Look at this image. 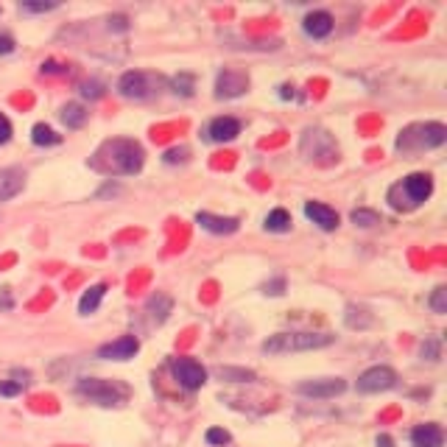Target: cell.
Returning <instances> with one entry per match:
<instances>
[{
	"label": "cell",
	"mask_w": 447,
	"mask_h": 447,
	"mask_svg": "<svg viewBox=\"0 0 447 447\" xmlns=\"http://www.w3.org/2000/svg\"><path fill=\"white\" fill-rule=\"evenodd\" d=\"M79 90H82V95H84V98H93V101L104 95V84H101V82H84Z\"/></svg>",
	"instance_id": "cell-27"
},
{
	"label": "cell",
	"mask_w": 447,
	"mask_h": 447,
	"mask_svg": "<svg viewBox=\"0 0 447 447\" xmlns=\"http://www.w3.org/2000/svg\"><path fill=\"white\" fill-rule=\"evenodd\" d=\"M349 218H352L355 227H363V230H366V227H375V224H381V215H378L375 210H363V207H361V210H352Z\"/></svg>",
	"instance_id": "cell-23"
},
{
	"label": "cell",
	"mask_w": 447,
	"mask_h": 447,
	"mask_svg": "<svg viewBox=\"0 0 447 447\" xmlns=\"http://www.w3.org/2000/svg\"><path fill=\"white\" fill-rule=\"evenodd\" d=\"M104 293H107V285H93V288H87V291L82 293V300H79V313L90 316L93 311H98V305H101V300H104Z\"/></svg>",
	"instance_id": "cell-18"
},
{
	"label": "cell",
	"mask_w": 447,
	"mask_h": 447,
	"mask_svg": "<svg viewBox=\"0 0 447 447\" xmlns=\"http://www.w3.org/2000/svg\"><path fill=\"white\" fill-rule=\"evenodd\" d=\"M207 441L210 444H230V433L224 428H210L207 430Z\"/></svg>",
	"instance_id": "cell-28"
},
{
	"label": "cell",
	"mask_w": 447,
	"mask_h": 447,
	"mask_svg": "<svg viewBox=\"0 0 447 447\" xmlns=\"http://www.w3.org/2000/svg\"><path fill=\"white\" fill-rule=\"evenodd\" d=\"M344 389H347V383H344L341 378H319V381H305V383L300 386V394L325 400V397H336V394H341Z\"/></svg>",
	"instance_id": "cell-11"
},
{
	"label": "cell",
	"mask_w": 447,
	"mask_h": 447,
	"mask_svg": "<svg viewBox=\"0 0 447 447\" xmlns=\"http://www.w3.org/2000/svg\"><path fill=\"white\" fill-rule=\"evenodd\" d=\"M430 193H433V179L428 174H411L389 190V201L394 210H414L422 201H428Z\"/></svg>",
	"instance_id": "cell-3"
},
{
	"label": "cell",
	"mask_w": 447,
	"mask_h": 447,
	"mask_svg": "<svg viewBox=\"0 0 447 447\" xmlns=\"http://www.w3.org/2000/svg\"><path fill=\"white\" fill-rule=\"evenodd\" d=\"M12 140V123H9V118L0 112V145L3 143H9Z\"/></svg>",
	"instance_id": "cell-30"
},
{
	"label": "cell",
	"mask_w": 447,
	"mask_h": 447,
	"mask_svg": "<svg viewBox=\"0 0 447 447\" xmlns=\"http://www.w3.org/2000/svg\"><path fill=\"white\" fill-rule=\"evenodd\" d=\"M422 355H428L430 361H436V358H439V344H436V341L430 338L428 344H422Z\"/></svg>",
	"instance_id": "cell-33"
},
{
	"label": "cell",
	"mask_w": 447,
	"mask_h": 447,
	"mask_svg": "<svg viewBox=\"0 0 447 447\" xmlns=\"http://www.w3.org/2000/svg\"><path fill=\"white\" fill-rule=\"evenodd\" d=\"M59 118H62V123H64L67 129H82L84 120H87V112H84L82 104H64L62 112H59Z\"/></svg>",
	"instance_id": "cell-19"
},
{
	"label": "cell",
	"mask_w": 447,
	"mask_h": 447,
	"mask_svg": "<svg viewBox=\"0 0 447 447\" xmlns=\"http://www.w3.org/2000/svg\"><path fill=\"white\" fill-rule=\"evenodd\" d=\"M20 392H23V383H12V381L0 383V394H3V397H17Z\"/></svg>",
	"instance_id": "cell-31"
},
{
	"label": "cell",
	"mask_w": 447,
	"mask_h": 447,
	"mask_svg": "<svg viewBox=\"0 0 447 447\" xmlns=\"http://www.w3.org/2000/svg\"><path fill=\"white\" fill-rule=\"evenodd\" d=\"M221 378H235L238 383H249L255 381V372H246V369H218Z\"/></svg>",
	"instance_id": "cell-26"
},
{
	"label": "cell",
	"mask_w": 447,
	"mask_h": 447,
	"mask_svg": "<svg viewBox=\"0 0 447 447\" xmlns=\"http://www.w3.org/2000/svg\"><path fill=\"white\" fill-rule=\"evenodd\" d=\"M280 90H282V93H280L282 98H291V95H293V90H291V87H280Z\"/></svg>",
	"instance_id": "cell-39"
},
{
	"label": "cell",
	"mask_w": 447,
	"mask_h": 447,
	"mask_svg": "<svg viewBox=\"0 0 447 447\" xmlns=\"http://www.w3.org/2000/svg\"><path fill=\"white\" fill-rule=\"evenodd\" d=\"M430 308H433V313H447V288H444V285H439V288L433 291V296H430Z\"/></svg>",
	"instance_id": "cell-25"
},
{
	"label": "cell",
	"mask_w": 447,
	"mask_h": 447,
	"mask_svg": "<svg viewBox=\"0 0 447 447\" xmlns=\"http://www.w3.org/2000/svg\"><path fill=\"white\" fill-rule=\"evenodd\" d=\"M171 372H174L176 383H179L182 389H188V392L201 389L204 381H207V369H204L201 363H196L193 358H174V361H171Z\"/></svg>",
	"instance_id": "cell-6"
},
{
	"label": "cell",
	"mask_w": 447,
	"mask_h": 447,
	"mask_svg": "<svg viewBox=\"0 0 447 447\" xmlns=\"http://www.w3.org/2000/svg\"><path fill=\"white\" fill-rule=\"evenodd\" d=\"M171 87L176 95H193V76L190 73H179V76L171 79Z\"/></svg>",
	"instance_id": "cell-24"
},
{
	"label": "cell",
	"mask_w": 447,
	"mask_h": 447,
	"mask_svg": "<svg viewBox=\"0 0 447 447\" xmlns=\"http://www.w3.org/2000/svg\"><path fill=\"white\" fill-rule=\"evenodd\" d=\"M31 140L37 143V145H56L62 137L51 129V126H45V123H37L34 129H31Z\"/></svg>",
	"instance_id": "cell-22"
},
{
	"label": "cell",
	"mask_w": 447,
	"mask_h": 447,
	"mask_svg": "<svg viewBox=\"0 0 447 447\" xmlns=\"http://www.w3.org/2000/svg\"><path fill=\"white\" fill-rule=\"evenodd\" d=\"M241 134V123L230 115H224V118H215L210 126H207V140L212 143H230Z\"/></svg>",
	"instance_id": "cell-14"
},
{
	"label": "cell",
	"mask_w": 447,
	"mask_h": 447,
	"mask_svg": "<svg viewBox=\"0 0 447 447\" xmlns=\"http://www.w3.org/2000/svg\"><path fill=\"white\" fill-rule=\"evenodd\" d=\"M143 145L134 140H107L93 157V168L112 176H131L143 168Z\"/></svg>",
	"instance_id": "cell-1"
},
{
	"label": "cell",
	"mask_w": 447,
	"mask_h": 447,
	"mask_svg": "<svg viewBox=\"0 0 447 447\" xmlns=\"http://www.w3.org/2000/svg\"><path fill=\"white\" fill-rule=\"evenodd\" d=\"M118 90H120L123 98H137V101L152 95V84H148V76H145V73H140V70L123 73L120 82H118Z\"/></svg>",
	"instance_id": "cell-9"
},
{
	"label": "cell",
	"mask_w": 447,
	"mask_h": 447,
	"mask_svg": "<svg viewBox=\"0 0 447 447\" xmlns=\"http://www.w3.org/2000/svg\"><path fill=\"white\" fill-rule=\"evenodd\" d=\"M282 288H285V280L280 277V280H274V282H266V288H263V291H266V293H274V296H277V293H282Z\"/></svg>",
	"instance_id": "cell-35"
},
{
	"label": "cell",
	"mask_w": 447,
	"mask_h": 447,
	"mask_svg": "<svg viewBox=\"0 0 447 447\" xmlns=\"http://www.w3.org/2000/svg\"><path fill=\"white\" fill-rule=\"evenodd\" d=\"M333 341H336V336H330V333H277L268 341H263V352H268V355L305 352V349L330 347Z\"/></svg>",
	"instance_id": "cell-2"
},
{
	"label": "cell",
	"mask_w": 447,
	"mask_h": 447,
	"mask_svg": "<svg viewBox=\"0 0 447 447\" xmlns=\"http://www.w3.org/2000/svg\"><path fill=\"white\" fill-rule=\"evenodd\" d=\"M140 349V341L134 336H120L118 341H109L98 349V358H107V361H129L134 358Z\"/></svg>",
	"instance_id": "cell-10"
},
{
	"label": "cell",
	"mask_w": 447,
	"mask_h": 447,
	"mask_svg": "<svg viewBox=\"0 0 447 447\" xmlns=\"http://www.w3.org/2000/svg\"><path fill=\"white\" fill-rule=\"evenodd\" d=\"M444 441V433L439 425L428 422V425H417L411 430V447H441Z\"/></svg>",
	"instance_id": "cell-16"
},
{
	"label": "cell",
	"mask_w": 447,
	"mask_h": 447,
	"mask_svg": "<svg viewBox=\"0 0 447 447\" xmlns=\"http://www.w3.org/2000/svg\"><path fill=\"white\" fill-rule=\"evenodd\" d=\"M79 392L90 400H95L98 405H120L129 397V389L112 381H82Z\"/></svg>",
	"instance_id": "cell-5"
},
{
	"label": "cell",
	"mask_w": 447,
	"mask_h": 447,
	"mask_svg": "<svg viewBox=\"0 0 447 447\" xmlns=\"http://www.w3.org/2000/svg\"><path fill=\"white\" fill-rule=\"evenodd\" d=\"M26 188V174L20 168H0V201L15 199Z\"/></svg>",
	"instance_id": "cell-15"
},
{
	"label": "cell",
	"mask_w": 447,
	"mask_h": 447,
	"mask_svg": "<svg viewBox=\"0 0 447 447\" xmlns=\"http://www.w3.org/2000/svg\"><path fill=\"white\" fill-rule=\"evenodd\" d=\"M249 90V79L238 70H221L215 79V95L218 98H238Z\"/></svg>",
	"instance_id": "cell-8"
},
{
	"label": "cell",
	"mask_w": 447,
	"mask_h": 447,
	"mask_svg": "<svg viewBox=\"0 0 447 447\" xmlns=\"http://www.w3.org/2000/svg\"><path fill=\"white\" fill-rule=\"evenodd\" d=\"M266 230H268V232H288V230H291V215H288L282 207L271 210V212L266 215Z\"/></svg>",
	"instance_id": "cell-21"
},
{
	"label": "cell",
	"mask_w": 447,
	"mask_h": 447,
	"mask_svg": "<svg viewBox=\"0 0 447 447\" xmlns=\"http://www.w3.org/2000/svg\"><path fill=\"white\" fill-rule=\"evenodd\" d=\"M109 28H115V31H126L129 26H126V17H109Z\"/></svg>",
	"instance_id": "cell-37"
},
{
	"label": "cell",
	"mask_w": 447,
	"mask_h": 447,
	"mask_svg": "<svg viewBox=\"0 0 447 447\" xmlns=\"http://www.w3.org/2000/svg\"><path fill=\"white\" fill-rule=\"evenodd\" d=\"M305 31H308L313 39H322V37H327V34L333 31V17H330L327 12H311V15L305 17Z\"/></svg>",
	"instance_id": "cell-17"
},
{
	"label": "cell",
	"mask_w": 447,
	"mask_h": 447,
	"mask_svg": "<svg viewBox=\"0 0 447 447\" xmlns=\"http://www.w3.org/2000/svg\"><path fill=\"white\" fill-rule=\"evenodd\" d=\"M447 140V129L441 123H417L400 131L397 148L400 152H414V148H436Z\"/></svg>",
	"instance_id": "cell-4"
},
{
	"label": "cell",
	"mask_w": 447,
	"mask_h": 447,
	"mask_svg": "<svg viewBox=\"0 0 447 447\" xmlns=\"http://www.w3.org/2000/svg\"><path fill=\"white\" fill-rule=\"evenodd\" d=\"M42 73H67V67L59 62H42Z\"/></svg>",
	"instance_id": "cell-36"
},
{
	"label": "cell",
	"mask_w": 447,
	"mask_h": 447,
	"mask_svg": "<svg viewBox=\"0 0 447 447\" xmlns=\"http://www.w3.org/2000/svg\"><path fill=\"white\" fill-rule=\"evenodd\" d=\"M145 308H148V313H152L157 322H165L171 308H174V302H171V296H165V293H154L152 300L145 302Z\"/></svg>",
	"instance_id": "cell-20"
},
{
	"label": "cell",
	"mask_w": 447,
	"mask_h": 447,
	"mask_svg": "<svg viewBox=\"0 0 447 447\" xmlns=\"http://www.w3.org/2000/svg\"><path fill=\"white\" fill-rule=\"evenodd\" d=\"M12 51H15V39L0 31V53H12Z\"/></svg>",
	"instance_id": "cell-34"
},
{
	"label": "cell",
	"mask_w": 447,
	"mask_h": 447,
	"mask_svg": "<svg viewBox=\"0 0 447 447\" xmlns=\"http://www.w3.org/2000/svg\"><path fill=\"white\" fill-rule=\"evenodd\" d=\"M378 447H392V439L389 436H378Z\"/></svg>",
	"instance_id": "cell-38"
},
{
	"label": "cell",
	"mask_w": 447,
	"mask_h": 447,
	"mask_svg": "<svg viewBox=\"0 0 447 447\" xmlns=\"http://www.w3.org/2000/svg\"><path fill=\"white\" fill-rule=\"evenodd\" d=\"M196 224H199L201 230L212 232V235H232L241 227L238 218H221V215H212V212H199L196 215Z\"/></svg>",
	"instance_id": "cell-12"
},
{
	"label": "cell",
	"mask_w": 447,
	"mask_h": 447,
	"mask_svg": "<svg viewBox=\"0 0 447 447\" xmlns=\"http://www.w3.org/2000/svg\"><path fill=\"white\" fill-rule=\"evenodd\" d=\"M305 215L316 224L319 230H325V232H333V230L338 227V212H336L333 207L322 204V201H308V204H305Z\"/></svg>",
	"instance_id": "cell-13"
},
{
	"label": "cell",
	"mask_w": 447,
	"mask_h": 447,
	"mask_svg": "<svg viewBox=\"0 0 447 447\" xmlns=\"http://www.w3.org/2000/svg\"><path fill=\"white\" fill-rule=\"evenodd\" d=\"M165 163H185L188 160V148H171V152H165V157H163Z\"/></svg>",
	"instance_id": "cell-29"
},
{
	"label": "cell",
	"mask_w": 447,
	"mask_h": 447,
	"mask_svg": "<svg viewBox=\"0 0 447 447\" xmlns=\"http://www.w3.org/2000/svg\"><path fill=\"white\" fill-rule=\"evenodd\" d=\"M394 383H397L394 369H389V366H372V369H366L363 375L358 378V392H363V394H375V392L394 389Z\"/></svg>",
	"instance_id": "cell-7"
},
{
	"label": "cell",
	"mask_w": 447,
	"mask_h": 447,
	"mask_svg": "<svg viewBox=\"0 0 447 447\" xmlns=\"http://www.w3.org/2000/svg\"><path fill=\"white\" fill-rule=\"evenodd\" d=\"M20 9H23V12H34V15H39V12H53V9H56V3H23Z\"/></svg>",
	"instance_id": "cell-32"
}]
</instances>
